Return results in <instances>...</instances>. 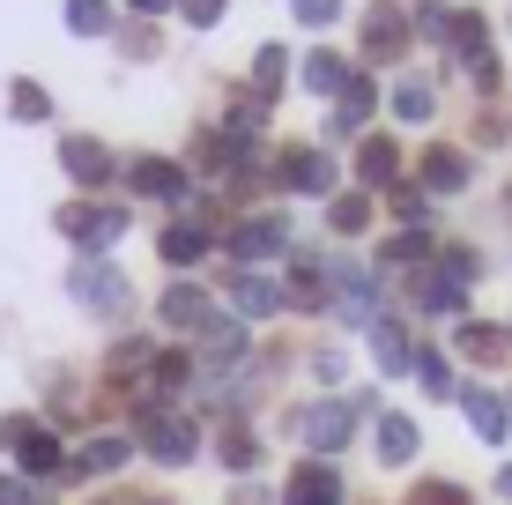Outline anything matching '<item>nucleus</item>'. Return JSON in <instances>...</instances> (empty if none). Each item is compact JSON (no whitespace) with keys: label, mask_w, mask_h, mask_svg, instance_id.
<instances>
[{"label":"nucleus","mask_w":512,"mask_h":505,"mask_svg":"<svg viewBox=\"0 0 512 505\" xmlns=\"http://www.w3.org/2000/svg\"><path fill=\"white\" fill-rule=\"evenodd\" d=\"M0 446H15V461H23V476H60V439H52L45 424H30V416H8L0 424Z\"/></svg>","instance_id":"f257e3e1"},{"label":"nucleus","mask_w":512,"mask_h":505,"mask_svg":"<svg viewBox=\"0 0 512 505\" xmlns=\"http://www.w3.org/2000/svg\"><path fill=\"white\" fill-rule=\"evenodd\" d=\"M52 223H60L75 246H119V231H127V216H119V208H97V201H67Z\"/></svg>","instance_id":"f03ea898"},{"label":"nucleus","mask_w":512,"mask_h":505,"mask_svg":"<svg viewBox=\"0 0 512 505\" xmlns=\"http://www.w3.org/2000/svg\"><path fill=\"white\" fill-rule=\"evenodd\" d=\"M409 52V15L401 0H372L364 8V60H401Z\"/></svg>","instance_id":"7ed1b4c3"},{"label":"nucleus","mask_w":512,"mask_h":505,"mask_svg":"<svg viewBox=\"0 0 512 505\" xmlns=\"http://www.w3.org/2000/svg\"><path fill=\"white\" fill-rule=\"evenodd\" d=\"M141 446H149L156 461L179 468V461H193V424H186V416H164V409H156V416H141Z\"/></svg>","instance_id":"20e7f679"},{"label":"nucleus","mask_w":512,"mask_h":505,"mask_svg":"<svg viewBox=\"0 0 512 505\" xmlns=\"http://www.w3.org/2000/svg\"><path fill=\"white\" fill-rule=\"evenodd\" d=\"M60 164H67V179H82V186H104V179H112V149L90 142V134H67Z\"/></svg>","instance_id":"39448f33"},{"label":"nucleus","mask_w":512,"mask_h":505,"mask_svg":"<svg viewBox=\"0 0 512 505\" xmlns=\"http://www.w3.org/2000/svg\"><path fill=\"white\" fill-rule=\"evenodd\" d=\"M75 298L90 312H119V305H127V283H119L112 268H97V260H82V268H75Z\"/></svg>","instance_id":"423d86ee"},{"label":"nucleus","mask_w":512,"mask_h":505,"mask_svg":"<svg viewBox=\"0 0 512 505\" xmlns=\"http://www.w3.org/2000/svg\"><path fill=\"white\" fill-rule=\"evenodd\" d=\"M282 186H290V194H327L334 164H327L320 149H290V156H282Z\"/></svg>","instance_id":"0eeeda50"},{"label":"nucleus","mask_w":512,"mask_h":505,"mask_svg":"<svg viewBox=\"0 0 512 505\" xmlns=\"http://www.w3.org/2000/svg\"><path fill=\"white\" fill-rule=\"evenodd\" d=\"M349 431H357V402H327V409H312V416H305V439L320 446V454H334Z\"/></svg>","instance_id":"6e6552de"},{"label":"nucleus","mask_w":512,"mask_h":505,"mask_svg":"<svg viewBox=\"0 0 512 505\" xmlns=\"http://www.w3.org/2000/svg\"><path fill=\"white\" fill-rule=\"evenodd\" d=\"M461 186H468L461 149H423V194H461Z\"/></svg>","instance_id":"1a4fd4ad"},{"label":"nucleus","mask_w":512,"mask_h":505,"mask_svg":"<svg viewBox=\"0 0 512 505\" xmlns=\"http://www.w3.org/2000/svg\"><path fill=\"white\" fill-rule=\"evenodd\" d=\"M208 320H216L208 290H193V283H171L164 290V327H208Z\"/></svg>","instance_id":"9d476101"},{"label":"nucleus","mask_w":512,"mask_h":505,"mask_svg":"<svg viewBox=\"0 0 512 505\" xmlns=\"http://www.w3.org/2000/svg\"><path fill=\"white\" fill-rule=\"evenodd\" d=\"M461 402H468V424H475V431H483V439H490V446H498V439H505V431H512V409L498 402V394H483V387H468V394H461Z\"/></svg>","instance_id":"9b49d317"},{"label":"nucleus","mask_w":512,"mask_h":505,"mask_svg":"<svg viewBox=\"0 0 512 505\" xmlns=\"http://www.w3.org/2000/svg\"><path fill=\"white\" fill-rule=\"evenodd\" d=\"M290 505H342V483H334V468H297L290 476Z\"/></svg>","instance_id":"f8f14e48"},{"label":"nucleus","mask_w":512,"mask_h":505,"mask_svg":"<svg viewBox=\"0 0 512 505\" xmlns=\"http://www.w3.org/2000/svg\"><path fill=\"white\" fill-rule=\"evenodd\" d=\"M134 186H141V194H156V201H179V194H186V171L164 164V156H141V164H134Z\"/></svg>","instance_id":"ddd939ff"},{"label":"nucleus","mask_w":512,"mask_h":505,"mask_svg":"<svg viewBox=\"0 0 512 505\" xmlns=\"http://www.w3.org/2000/svg\"><path fill=\"white\" fill-rule=\"evenodd\" d=\"M453 342H461V357H475V364H505V350H512L505 327H490V320H468Z\"/></svg>","instance_id":"4468645a"},{"label":"nucleus","mask_w":512,"mask_h":505,"mask_svg":"<svg viewBox=\"0 0 512 505\" xmlns=\"http://www.w3.org/2000/svg\"><path fill=\"white\" fill-rule=\"evenodd\" d=\"M416 424H409V416H379V461L386 468H401V461H416Z\"/></svg>","instance_id":"2eb2a0df"},{"label":"nucleus","mask_w":512,"mask_h":505,"mask_svg":"<svg viewBox=\"0 0 512 505\" xmlns=\"http://www.w3.org/2000/svg\"><path fill=\"white\" fill-rule=\"evenodd\" d=\"M357 171H364V186H394V171H401V149L386 142V134H372V142L357 149Z\"/></svg>","instance_id":"dca6fc26"},{"label":"nucleus","mask_w":512,"mask_h":505,"mask_svg":"<svg viewBox=\"0 0 512 505\" xmlns=\"http://www.w3.org/2000/svg\"><path fill=\"white\" fill-rule=\"evenodd\" d=\"M372 97H379L372 82L349 75V82H342V97H334V127H342V134H349V127H364V119H372Z\"/></svg>","instance_id":"f3484780"},{"label":"nucleus","mask_w":512,"mask_h":505,"mask_svg":"<svg viewBox=\"0 0 512 505\" xmlns=\"http://www.w3.org/2000/svg\"><path fill=\"white\" fill-rule=\"evenodd\" d=\"M127 454H134V439H119V431H97V439L82 446V468H90V476H112Z\"/></svg>","instance_id":"a211bd4d"},{"label":"nucleus","mask_w":512,"mask_h":505,"mask_svg":"<svg viewBox=\"0 0 512 505\" xmlns=\"http://www.w3.org/2000/svg\"><path fill=\"white\" fill-rule=\"evenodd\" d=\"M282 246H290V231H282V223H245V231H231V253H245V260L282 253Z\"/></svg>","instance_id":"6ab92c4d"},{"label":"nucleus","mask_w":512,"mask_h":505,"mask_svg":"<svg viewBox=\"0 0 512 505\" xmlns=\"http://www.w3.org/2000/svg\"><path fill=\"white\" fill-rule=\"evenodd\" d=\"M305 82H312L320 97H342V82H349L342 52H305Z\"/></svg>","instance_id":"aec40b11"},{"label":"nucleus","mask_w":512,"mask_h":505,"mask_svg":"<svg viewBox=\"0 0 512 505\" xmlns=\"http://www.w3.org/2000/svg\"><path fill=\"white\" fill-rule=\"evenodd\" d=\"M282 67H290V52H282V45H260V52H253V97H260V104L282 90Z\"/></svg>","instance_id":"412c9836"},{"label":"nucleus","mask_w":512,"mask_h":505,"mask_svg":"<svg viewBox=\"0 0 512 505\" xmlns=\"http://www.w3.org/2000/svg\"><path fill=\"white\" fill-rule=\"evenodd\" d=\"M201 335H208V342H201V357H208V364H223V357H245V327H238V320H208Z\"/></svg>","instance_id":"4be33fe9"},{"label":"nucleus","mask_w":512,"mask_h":505,"mask_svg":"<svg viewBox=\"0 0 512 505\" xmlns=\"http://www.w3.org/2000/svg\"><path fill=\"white\" fill-rule=\"evenodd\" d=\"M67 30L75 38H104L112 30V0H67Z\"/></svg>","instance_id":"5701e85b"},{"label":"nucleus","mask_w":512,"mask_h":505,"mask_svg":"<svg viewBox=\"0 0 512 505\" xmlns=\"http://www.w3.org/2000/svg\"><path fill=\"white\" fill-rule=\"evenodd\" d=\"M201 253H208V231H201V223H171V231H164V260H179V268H193Z\"/></svg>","instance_id":"b1692460"},{"label":"nucleus","mask_w":512,"mask_h":505,"mask_svg":"<svg viewBox=\"0 0 512 505\" xmlns=\"http://www.w3.org/2000/svg\"><path fill=\"white\" fill-rule=\"evenodd\" d=\"M438 112V97H431V82H401L394 90V119H409V127H423V119Z\"/></svg>","instance_id":"393cba45"},{"label":"nucleus","mask_w":512,"mask_h":505,"mask_svg":"<svg viewBox=\"0 0 512 505\" xmlns=\"http://www.w3.org/2000/svg\"><path fill=\"white\" fill-rule=\"evenodd\" d=\"M231 298H238V312H275V305H282V290L268 283V275H238Z\"/></svg>","instance_id":"a878e982"},{"label":"nucleus","mask_w":512,"mask_h":505,"mask_svg":"<svg viewBox=\"0 0 512 505\" xmlns=\"http://www.w3.org/2000/svg\"><path fill=\"white\" fill-rule=\"evenodd\" d=\"M327 223H334V231H342V238H357L364 223H372V201H364V194H334V208H327Z\"/></svg>","instance_id":"bb28decb"},{"label":"nucleus","mask_w":512,"mask_h":505,"mask_svg":"<svg viewBox=\"0 0 512 505\" xmlns=\"http://www.w3.org/2000/svg\"><path fill=\"white\" fill-rule=\"evenodd\" d=\"M8 104H15V119H23V127H38V119H52V97L38 90V82H15V90H8Z\"/></svg>","instance_id":"cd10ccee"},{"label":"nucleus","mask_w":512,"mask_h":505,"mask_svg":"<svg viewBox=\"0 0 512 505\" xmlns=\"http://www.w3.org/2000/svg\"><path fill=\"white\" fill-rule=\"evenodd\" d=\"M260 461V446H253V431H238V424H223V468H253Z\"/></svg>","instance_id":"c85d7f7f"},{"label":"nucleus","mask_w":512,"mask_h":505,"mask_svg":"<svg viewBox=\"0 0 512 505\" xmlns=\"http://www.w3.org/2000/svg\"><path fill=\"white\" fill-rule=\"evenodd\" d=\"M379 364H386V372H409V364H416V350L401 342V327H379Z\"/></svg>","instance_id":"c756f323"},{"label":"nucleus","mask_w":512,"mask_h":505,"mask_svg":"<svg viewBox=\"0 0 512 505\" xmlns=\"http://www.w3.org/2000/svg\"><path fill=\"white\" fill-rule=\"evenodd\" d=\"M409 505H475V498L461 491V483H416V491H409Z\"/></svg>","instance_id":"7c9ffc66"},{"label":"nucleus","mask_w":512,"mask_h":505,"mask_svg":"<svg viewBox=\"0 0 512 505\" xmlns=\"http://www.w3.org/2000/svg\"><path fill=\"white\" fill-rule=\"evenodd\" d=\"M453 45H461V60L490 52V45H483V15H453Z\"/></svg>","instance_id":"2f4dec72"},{"label":"nucleus","mask_w":512,"mask_h":505,"mask_svg":"<svg viewBox=\"0 0 512 505\" xmlns=\"http://www.w3.org/2000/svg\"><path fill=\"white\" fill-rule=\"evenodd\" d=\"M416 372H423V387H431V394H453V372H446V357H438V350H416Z\"/></svg>","instance_id":"473e14b6"},{"label":"nucleus","mask_w":512,"mask_h":505,"mask_svg":"<svg viewBox=\"0 0 512 505\" xmlns=\"http://www.w3.org/2000/svg\"><path fill=\"white\" fill-rule=\"evenodd\" d=\"M475 268H483V260H475L468 246H446V283H461V290H468V283H475Z\"/></svg>","instance_id":"72a5a7b5"},{"label":"nucleus","mask_w":512,"mask_h":505,"mask_svg":"<svg viewBox=\"0 0 512 505\" xmlns=\"http://www.w3.org/2000/svg\"><path fill=\"white\" fill-rule=\"evenodd\" d=\"M297 8V23H312V30H327L334 15H342V0H290Z\"/></svg>","instance_id":"f704fd0d"},{"label":"nucleus","mask_w":512,"mask_h":505,"mask_svg":"<svg viewBox=\"0 0 512 505\" xmlns=\"http://www.w3.org/2000/svg\"><path fill=\"white\" fill-rule=\"evenodd\" d=\"M394 216L409 223V231H423V194L416 186H394Z\"/></svg>","instance_id":"c9c22d12"},{"label":"nucleus","mask_w":512,"mask_h":505,"mask_svg":"<svg viewBox=\"0 0 512 505\" xmlns=\"http://www.w3.org/2000/svg\"><path fill=\"white\" fill-rule=\"evenodd\" d=\"M423 253H431V238H423V231H401L394 246H386V260H423Z\"/></svg>","instance_id":"e433bc0d"},{"label":"nucleus","mask_w":512,"mask_h":505,"mask_svg":"<svg viewBox=\"0 0 512 505\" xmlns=\"http://www.w3.org/2000/svg\"><path fill=\"white\" fill-rule=\"evenodd\" d=\"M179 15H186L193 30H208V23H216V15H223V0H179Z\"/></svg>","instance_id":"4c0bfd02"},{"label":"nucleus","mask_w":512,"mask_h":505,"mask_svg":"<svg viewBox=\"0 0 512 505\" xmlns=\"http://www.w3.org/2000/svg\"><path fill=\"white\" fill-rule=\"evenodd\" d=\"M0 505H38V491H30V483H8V476H0Z\"/></svg>","instance_id":"58836bf2"},{"label":"nucleus","mask_w":512,"mask_h":505,"mask_svg":"<svg viewBox=\"0 0 512 505\" xmlns=\"http://www.w3.org/2000/svg\"><path fill=\"white\" fill-rule=\"evenodd\" d=\"M134 8H141V15H164V8H171V0H134Z\"/></svg>","instance_id":"ea45409f"},{"label":"nucleus","mask_w":512,"mask_h":505,"mask_svg":"<svg viewBox=\"0 0 512 505\" xmlns=\"http://www.w3.org/2000/svg\"><path fill=\"white\" fill-rule=\"evenodd\" d=\"M498 491H505V498H512V468H505V476H498Z\"/></svg>","instance_id":"a19ab883"}]
</instances>
